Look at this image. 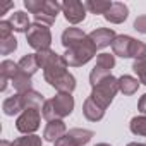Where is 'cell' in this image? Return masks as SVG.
Instances as JSON below:
<instances>
[{
	"mask_svg": "<svg viewBox=\"0 0 146 146\" xmlns=\"http://www.w3.org/2000/svg\"><path fill=\"white\" fill-rule=\"evenodd\" d=\"M36 58H38V64L40 67L43 69V78L45 81L55 88V84L67 74V60L58 55L57 52L53 50H41V52H36Z\"/></svg>",
	"mask_w": 146,
	"mask_h": 146,
	"instance_id": "6da1fadb",
	"label": "cell"
},
{
	"mask_svg": "<svg viewBox=\"0 0 146 146\" xmlns=\"http://www.w3.org/2000/svg\"><path fill=\"white\" fill-rule=\"evenodd\" d=\"M74 110V98L70 93H57L53 98L45 100L41 107V115L45 120H62L64 117L70 115Z\"/></svg>",
	"mask_w": 146,
	"mask_h": 146,
	"instance_id": "7a4b0ae2",
	"label": "cell"
},
{
	"mask_svg": "<svg viewBox=\"0 0 146 146\" xmlns=\"http://www.w3.org/2000/svg\"><path fill=\"white\" fill-rule=\"evenodd\" d=\"M96 50H98L96 45L91 41V38L88 35L81 41H78V43L72 45V46H69L65 50L64 58L67 60V65H70V67H81V65L88 64L96 55Z\"/></svg>",
	"mask_w": 146,
	"mask_h": 146,
	"instance_id": "3957f363",
	"label": "cell"
},
{
	"mask_svg": "<svg viewBox=\"0 0 146 146\" xmlns=\"http://www.w3.org/2000/svg\"><path fill=\"white\" fill-rule=\"evenodd\" d=\"M117 93H119V79L110 74V76L103 78L98 84L93 86V91H91L90 98L96 105H100L103 110H107V107L112 103V100Z\"/></svg>",
	"mask_w": 146,
	"mask_h": 146,
	"instance_id": "277c9868",
	"label": "cell"
},
{
	"mask_svg": "<svg viewBox=\"0 0 146 146\" xmlns=\"http://www.w3.org/2000/svg\"><path fill=\"white\" fill-rule=\"evenodd\" d=\"M26 40H28V45L31 48H35L36 52L48 50L52 45V33H50L48 26L40 24V23H33L29 31L26 33Z\"/></svg>",
	"mask_w": 146,
	"mask_h": 146,
	"instance_id": "5b68a950",
	"label": "cell"
},
{
	"mask_svg": "<svg viewBox=\"0 0 146 146\" xmlns=\"http://www.w3.org/2000/svg\"><path fill=\"white\" fill-rule=\"evenodd\" d=\"M115 67V55L110 53H100L96 57V64L93 67V70L90 72V84L91 88L95 84H98L103 78L110 76V70Z\"/></svg>",
	"mask_w": 146,
	"mask_h": 146,
	"instance_id": "8992f818",
	"label": "cell"
},
{
	"mask_svg": "<svg viewBox=\"0 0 146 146\" xmlns=\"http://www.w3.org/2000/svg\"><path fill=\"white\" fill-rule=\"evenodd\" d=\"M40 120H41V113L40 108H26L16 120V129L19 132L26 134H33L35 131L40 129Z\"/></svg>",
	"mask_w": 146,
	"mask_h": 146,
	"instance_id": "52a82bcc",
	"label": "cell"
},
{
	"mask_svg": "<svg viewBox=\"0 0 146 146\" xmlns=\"http://www.w3.org/2000/svg\"><path fill=\"white\" fill-rule=\"evenodd\" d=\"M86 5L79 0H65L62 4V12H64V17L67 23L70 24H79L84 21L86 17Z\"/></svg>",
	"mask_w": 146,
	"mask_h": 146,
	"instance_id": "ba28073f",
	"label": "cell"
},
{
	"mask_svg": "<svg viewBox=\"0 0 146 146\" xmlns=\"http://www.w3.org/2000/svg\"><path fill=\"white\" fill-rule=\"evenodd\" d=\"M60 11H62V4H58L57 0H45V5L35 16V21L40 24H45V26H52Z\"/></svg>",
	"mask_w": 146,
	"mask_h": 146,
	"instance_id": "9c48e42d",
	"label": "cell"
},
{
	"mask_svg": "<svg viewBox=\"0 0 146 146\" xmlns=\"http://www.w3.org/2000/svg\"><path fill=\"white\" fill-rule=\"evenodd\" d=\"M28 107H26V100H24V95L23 93H17V95H14V96H9V98H5L4 100V103H2V110H4V113L7 115V117H14L16 113H23L24 110H26Z\"/></svg>",
	"mask_w": 146,
	"mask_h": 146,
	"instance_id": "30bf717a",
	"label": "cell"
},
{
	"mask_svg": "<svg viewBox=\"0 0 146 146\" xmlns=\"http://www.w3.org/2000/svg\"><path fill=\"white\" fill-rule=\"evenodd\" d=\"M90 38L96 45V48H105V46H110L113 43V40L117 38V35L110 28H98V29H95V31L90 33Z\"/></svg>",
	"mask_w": 146,
	"mask_h": 146,
	"instance_id": "8fae6325",
	"label": "cell"
},
{
	"mask_svg": "<svg viewBox=\"0 0 146 146\" xmlns=\"http://www.w3.org/2000/svg\"><path fill=\"white\" fill-rule=\"evenodd\" d=\"M132 43H134V38H132V36H127V35H117V38H115L113 43H112L113 55L122 57V58H131Z\"/></svg>",
	"mask_w": 146,
	"mask_h": 146,
	"instance_id": "7c38bea8",
	"label": "cell"
},
{
	"mask_svg": "<svg viewBox=\"0 0 146 146\" xmlns=\"http://www.w3.org/2000/svg\"><path fill=\"white\" fill-rule=\"evenodd\" d=\"M65 131H67V129H65L64 120H52V122L46 124V127H45V131H43V139L48 141V143H55V141H58L62 136L67 134Z\"/></svg>",
	"mask_w": 146,
	"mask_h": 146,
	"instance_id": "4fadbf2b",
	"label": "cell"
},
{
	"mask_svg": "<svg viewBox=\"0 0 146 146\" xmlns=\"http://www.w3.org/2000/svg\"><path fill=\"white\" fill-rule=\"evenodd\" d=\"M127 16H129L127 5L122 4V2H113L112 7H110V11H108L103 17H105L108 23H112V24H120V23H124V21L127 19Z\"/></svg>",
	"mask_w": 146,
	"mask_h": 146,
	"instance_id": "5bb4252c",
	"label": "cell"
},
{
	"mask_svg": "<svg viewBox=\"0 0 146 146\" xmlns=\"http://www.w3.org/2000/svg\"><path fill=\"white\" fill-rule=\"evenodd\" d=\"M83 113H84V117H86L90 122H98V120L103 119L105 110H103L100 105H96V103L88 96V98L84 100V105H83Z\"/></svg>",
	"mask_w": 146,
	"mask_h": 146,
	"instance_id": "9a60e30c",
	"label": "cell"
},
{
	"mask_svg": "<svg viewBox=\"0 0 146 146\" xmlns=\"http://www.w3.org/2000/svg\"><path fill=\"white\" fill-rule=\"evenodd\" d=\"M11 24H12V28H14L16 33H28L29 28H31V23H29L28 14L23 12V11H17V12L12 14V17H11Z\"/></svg>",
	"mask_w": 146,
	"mask_h": 146,
	"instance_id": "2e32d148",
	"label": "cell"
},
{
	"mask_svg": "<svg viewBox=\"0 0 146 146\" xmlns=\"http://www.w3.org/2000/svg\"><path fill=\"white\" fill-rule=\"evenodd\" d=\"M86 36H88V35L83 33L79 28H67V29L62 33V45H64V48L67 50L69 46H72L74 43L81 41V40L86 38Z\"/></svg>",
	"mask_w": 146,
	"mask_h": 146,
	"instance_id": "e0dca14e",
	"label": "cell"
},
{
	"mask_svg": "<svg viewBox=\"0 0 146 146\" xmlns=\"http://www.w3.org/2000/svg\"><path fill=\"white\" fill-rule=\"evenodd\" d=\"M69 137L76 143V146H84V144H88L90 141H91V137L95 136V132L93 131H90V129H81V127H74V129H70L69 132Z\"/></svg>",
	"mask_w": 146,
	"mask_h": 146,
	"instance_id": "ac0fdd59",
	"label": "cell"
},
{
	"mask_svg": "<svg viewBox=\"0 0 146 146\" xmlns=\"http://www.w3.org/2000/svg\"><path fill=\"white\" fill-rule=\"evenodd\" d=\"M12 86L16 88L17 93H26V91H31V76L26 74L24 70H17L16 72V76L12 78Z\"/></svg>",
	"mask_w": 146,
	"mask_h": 146,
	"instance_id": "d6986e66",
	"label": "cell"
},
{
	"mask_svg": "<svg viewBox=\"0 0 146 146\" xmlns=\"http://www.w3.org/2000/svg\"><path fill=\"white\" fill-rule=\"evenodd\" d=\"M137 88H139V83H137L136 78L127 76V74H124V76L119 78V91H122L125 96L134 95V93L137 91Z\"/></svg>",
	"mask_w": 146,
	"mask_h": 146,
	"instance_id": "ffe728a7",
	"label": "cell"
},
{
	"mask_svg": "<svg viewBox=\"0 0 146 146\" xmlns=\"http://www.w3.org/2000/svg\"><path fill=\"white\" fill-rule=\"evenodd\" d=\"M17 64H19V69L24 70L26 74H29V76H33L35 72L40 69V64H38L36 53H28V55H24Z\"/></svg>",
	"mask_w": 146,
	"mask_h": 146,
	"instance_id": "44dd1931",
	"label": "cell"
},
{
	"mask_svg": "<svg viewBox=\"0 0 146 146\" xmlns=\"http://www.w3.org/2000/svg\"><path fill=\"white\" fill-rule=\"evenodd\" d=\"M113 2H105V0H88V2H84L86 9L91 12V14H107L110 11Z\"/></svg>",
	"mask_w": 146,
	"mask_h": 146,
	"instance_id": "7402d4cb",
	"label": "cell"
},
{
	"mask_svg": "<svg viewBox=\"0 0 146 146\" xmlns=\"http://www.w3.org/2000/svg\"><path fill=\"white\" fill-rule=\"evenodd\" d=\"M129 129L136 136H146V115H137L131 120Z\"/></svg>",
	"mask_w": 146,
	"mask_h": 146,
	"instance_id": "603a6c76",
	"label": "cell"
},
{
	"mask_svg": "<svg viewBox=\"0 0 146 146\" xmlns=\"http://www.w3.org/2000/svg\"><path fill=\"white\" fill-rule=\"evenodd\" d=\"M17 70H19V64H16L12 60H4L2 64H0V78L12 79Z\"/></svg>",
	"mask_w": 146,
	"mask_h": 146,
	"instance_id": "cb8c5ba5",
	"label": "cell"
},
{
	"mask_svg": "<svg viewBox=\"0 0 146 146\" xmlns=\"http://www.w3.org/2000/svg\"><path fill=\"white\" fill-rule=\"evenodd\" d=\"M12 146H41V137L36 134H26L12 141Z\"/></svg>",
	"mask_w": 146,
	"mask_h": 146,
	"instance_id": "d4e9b609",
	"label": "cell"
},
{
	"mask_svg": "<svg viewBox=\"0 0 146 146\" xmlns=\"http://www.w3.org/2000/svg\"><path fill=\"white\" fill-rule=\"evenodd\" d=\"M131 58L134 60H146V43L134 40L132 43V50H131Z\"/></svg>",
	"mask_w": 146,
	"mask_h": 146,
	"instance_id": "484cf974",
	"label": "cell"
},
{
	"mask_svg": "<svg viewBox=\"0 0 146 146\" xmlns=\"http://www.w3.org/2000/svg\"><path fill=\"white\" fill-rule=\"evenodd\" d=\"M16 48H17V40L14 38V35L5 38V40H0V53H2V55H9Z\"/></svg>",
	"mask_w": 146,
	"mask_h": 146,
	"instance_id": "4316f807",
	"label": "cell"
},
{
	"mask_svg": "<svg viewBox=\"0 0 146 146\" xmlns=\"http://www.w3.org/2000/svg\"><path fill=\"white\" fill-rule=\"evenodd\" d=\"M132 70L137 74L139 83H143L146 86V60H134L132 64Z\"/></svg>",
	"mask_w": 146,
	"mask_h": 146,
	"instance_id": "83f0119b",
	"label": "cell"
},
{
	"mask_svg": "<svg viewBox=\"0 0 146 146\" xmlns=\"http://www.w3.org/2000/svg\"><path fill=\"white\" fill-rule=\"evenodd\" d=\"M45 5V0H24V7L31 12V14H38Z\"/></svg>",
	"mask_w": 146,
	"mask_h": 146,
	"instance_id": "f1b7e54d",
	"label": "cell"
},
{
	"mask_svg": "<svg viewBox=\"0 0 146 146\" xmlns=\"http://www.w3.org/2000/svg\"><path fill=\"white\" fill-rule=\"evenodd\" d=\"M12 31H14V28H12L11 21H0V40L12 36Z\"/></svg>",
	"mask_w": 146,
	"mask_h": 146,
	"instance_id": "f546056e",
	"label": "cell"
},
{
	"mask_svg": "<svg viewBox=\"0 0 146 146\" xmlns=\"http://www.w3.org/2000/svg\"><path fill=\"white\" fill-rule=\"evenodd\" d=\"M134 29L146 35V16H139L136 21H134Z\"/></svg>",
	"mask_w": 146,
	"mask_h": 146,
	"instance_id": "4dcf8cb0",
	"label": "cell"
},
{
	"mask_svg": "<svg viewBox=\"0 0 146 146\" xmlns=\"http://www.w3.org/2000/svg\"><path fill=\"white\" fill-rule=\"evenodd\" d=\"M53 146H76V143L69 137V134H65V136H62L58 141H55Z\"/></svg>",
	"mask_w": 146,
	"mask_h": 146,
	"instance_id": "1f68e13d",
	"label": "cell"
},
{
	"mask_svg": "<svg viewBox=\"0 0 146 146\" xmlns=\"http://www.w3.org/2000/svg\"><path fill=\"white\" fill-rule=\"evenodd\" d=\"M137 110L143 113V115H146V93L139 98V103H137Z\"/></svg>",
	"mask_w": 146,
	"mask_h": 146,
	"instance_id": "d6a6232c",
	"label": "cell"
},
{
	"mask_svg": "<svg viewBox=\"0 0 146 146\" xmlns=\"http://www.w3.org/2000/svg\"><path fill=\"white\" fill-rule=\"evenodd\" d=\"M9 9H12V2H7V4H4L2 7H0V14H5Z\"/></svg>",
	"mask_w": 146,
	"mask_h": 146,
	"instance_id": "836d02e7",
	"label": "cell"
},
{
	"mask_svg": "<svg viewBox=\"0 0 146 146\" xmlns=\"http://www.w3.org/2000/svg\"><path fill=\"white\" fill-rule=\"evenodd\" d=\"M0 81H2V84H0V91H5V90H7V81H9V79L0 78Z\"/></svg>",
	"mask_w": 146,
	"mask_h": 146,
	"instance_id": "e575fe53",
	"label": "cell"
},
{
	"mask_svg": "<svg viewBox=\"0 0 146 146\" xmlns=\"http://www.w3.org/2000/svg\"><path fill=\"white\" fill-rule=\"evenodd\" d=\"M0 146H12V143H11V141H5V139H2V141H0Z\"/></svg>",
	"mask_w": 146,
	"mask_h": 146,
	"instance_id": "d590c367",
	"label": "cell"
},
{
	"mask_svg": "<svg viewBox=\"0 0 146 146\" xmlns=\"http://www.w3.org/2000/svg\"><path fill=\"white\" fill-rule=\"evenodd\" d=\"M127 146H146V144H143V143H129Z\"/></svg>",
	"mask_w": 146,
	"mask_h": 146,
	"instance_id": "8d00e7d4",
	"label": "cell"
},
{
	"mask_svg": "<svg viewBox=\"0 0 146 146\" xmlns=\"http://www.w3.org/2000/svg\"><path fill=\"white\" fill-rule=\"evenodd\" d=\"M95 146H112V144H108V143H98V144H95Z\"/></svg>",
	"mask_w": 146,
	"mask_h": 146,
	"instance_id": "74e56055",
	"label": "cell"
}]
</instances>
